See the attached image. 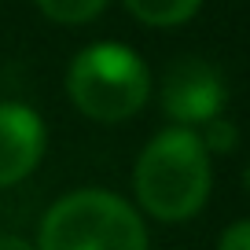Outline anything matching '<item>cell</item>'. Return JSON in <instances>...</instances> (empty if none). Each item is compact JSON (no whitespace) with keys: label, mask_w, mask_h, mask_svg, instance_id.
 <instances>
[{"label":"cell","mask_w":250,"mask_h":250,"mask_svg":"<svg viewBox=\"0 0 250 250\" xmlns=\"http://www.w3.org/2000/svg\"><path fill=\"white\" fill-rule=\"evenodd\" d=\"M125 8L144 26H184L199 15L203 0H125Z\"/></svg>","instance_id":"8992f818"},{"label":"cell","mask_w":250,"mask_h":250,"mask_svg":"<svg viewBox=\"0 0 250 250\" xmlns=\"http://www.w3.org/2000/svg\"><path fill=\"white\" fill-rule=\"evenodd\" d=\"M37 250H147V228L122 195L81 188L41 217Z\"/></svg>","instance_id":"7a4b0ae2"},{"label":"cell","mask_w":250,"mask_h":250,"mask_svg":"<svg viewBox=\"0 0 250 250\" xmlns=\"http://www.w3.org/2000/svg\"><path fill=\"white\" fill-rule=\"evenodd\" d=\"M210 151L203 147L195 129L173 125L151 136L133 169L136 203L158 221H188L210 199Z\"/></svg>","instance_id":"6da1fadb"},{"label":"cell","mask_w":250,"mask_h":250,"mask_svg":"<svg viewBox=\"0 0 250 250\" xmlns=\"http://www.w3.org/2000/svg\"><path fill=\"white\" fill-rule=\"evenodd\" d=\"M66 96L92 122H125L147 103L151 74L147 62L125 44L100 41L81 48L66 70Z\"/></svg>","instance_id":"3957f363"},{"label":"cell","mask_w":250,"mask_h":250,"mask_svg":"<svg viewBox=\"0 0 250 250\" xmlns=\"http://www.w3.org/2000/svg\"><path fill=\"white\" fill-rule=\"evenodd\" d=\"M41 8V15L52 19L59 26H81V22H92L103 8H107V0H33Z\"/></svg>","instance_id":"52a82bcc"},{"label":"cell","mask_w":250,"mask_h":250,"mask_svg":"<svg viewBox=\"0 0 250 250\" xmlns=\"http://www.w3.org/2000/svg\"><path fill=\"white\" fill-rule=\"evenodd\" d=\"M0 250H37V247H30V243L19 239V235H0Z\"/></svg>","instance_id":"30bf717a"},{"label":"cell","mask_w":250,"mask_h":250,"mask_svg":"<svg viewBox=\"0 0 250 250\" xmlns=\"http://www.w3.org/2000/svg\"><path fill=\"white\" fill-rule=\"evenodd\" d=\"M158 103H162L166 118H173L177 125H195L210 122L225 110L228 88L225 78L217 74V66L195 55H184L162 74V88H158Z\"/></svg>","instance_id":"277c9868"},{"label":"cell","mask_w":250,"mask_h":250,"mask_svg":"<svg viewBox=\"0 0 250 250\" xmlns=\"http://www.w3.org/2000/svg\"><path fill=\"white\" fill-rule=\"evenodd\" d=\"M243 188L250 191V162H247V169H243Z\"/></svg>","instance_id":"8fae6325"},{"label":"cell","mask_w":250,"mask_h":250,"mask_svg":"<svg viewBox=\"0 0 250 250\" xmlns=\"http://www.w3.org/2000/svg\"><path fill=\"white\" fill-rule=\"evenodd\" d=\"M199 140H203V147L210 151V155H232L235 147H239V129H235V122H228V118H210V122H203V133H199Z\"/></svg>","instance_id":"ba28073f"},{"label":"cell","mask_w":250,"mask_h":250,"mask_svg":"<svg viewBox=\"0 0 250 250\" xmlns=\"http://www.w3.org/2000/svg\"><path fill=\"white\" fill-rule=\"evenodd\" d=\"M44 155V122L26 103H0V188L26 180Z\"/></svg>","instance_id":"5b68a950"},{"label":"cell","mask_w":250,"mask_h":250,"mask_svg":"<svg viewBox=\"0 0 250 250\" xmlns=\"http://www.w3.org/2000/svg\"><path fill=\"white\" fill-rule=\"evenodd\" d=\"M217 250H250V217L247 221H232V225L221 232Z\"/></svg>","instance_id":"9c48e42d"}]
</instances>
